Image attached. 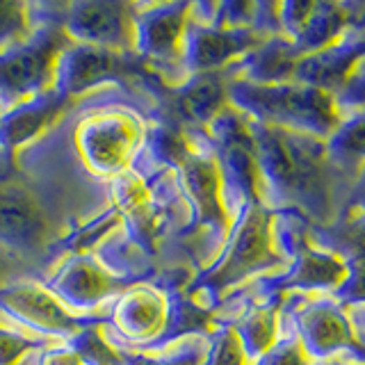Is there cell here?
Masks as SVG:
<instances>
[{"mask_svg": "<svg viewBox=\"0 0 365 365\" xmlns=\"http://www.w3.org/2000/svg\"><path fill=\"white\" fill-rule=\"evenodd\" d=\"M247 121L256 146L262 205L272 212H294L311 226L338 222L354 178L334 163L327 140Z\"/></svg>", "mask_w": 365, "mask_h": 365, "instance_id": "6da1fadb", "label": "cell"}, {"mask_svg": "<svg viewBox=\"0 0 365 365\" xmlns=\"http://www.w3.org/2000/svg\"><path fill=\"white\" fill-rule=\"evenodd\" d=\"M288 260L279 245L277 212L262 203H251L233 220L217 258L197 272L182 294L203 311L215 313L228 297L251 281L283 272Z\"/></svg>", "mask_w": 365, "mask_h": 365, "instance_id": "7a4b0ae2", "label": "cell"}, {"mask_svg": "<svg viewBox=\"0 0 365 365\" xmlns=\"http://www.w3.org/2000/svg\"><path fill=\"white\" fill-rule=\"evenodd\" d=\"M228 103L256 123L313 135L319 140H329L342 119L336 94L304 83L256 85L228 73Z\"/></svg>", "mask_w": 365, "mask_h": 365, "instance_id": "3957f363", "label": "cell"}, {"mask_svg": "<svg viewBox=\"0 0 365 365\" xmlns=\"http://www.w3.org/2000/svg\"><path fill=\"white\" fill-rule=\"evenodd\" d=\"M148 121L125 106L87 112L73 128V146L91 176L114 180L137 165L148 140Z\"/></svg>", "mask_w": 365, "mask_h": 365, "instance_id": "277c9868", "label": "cell"}, {"mask_svg": "<svg viewBox=\"0 0 365 365\" xmlns=\"http://www.w3.org/2000/svg\"><path fill=\"white\" fill-rule=\"evenodd\" d=\"M71 46L57 19L46 21L32 39L0 53V112L57 89L60 60Z\"/></svg>", "mask_w": 365, "mask_h": 365, "instance_id": "5b68a950", "label": "cell"}, {"mask_svg": "<svg viewBox=\"0 0 365 365\" xmlns=\"http://www.w3.org/2000/svg\"><path fill=\"white\" fill-rule=\"evenodd\" d=\"M224 185V203L231 222L251 203H262L260 171L249 121L233 106H228L208 128Z\"/></svg>", "mask_w": 365, "mask_h": 365, "instance_id": "8992f818", "label": "cell"}, {"mask_svg": "<svg viewBox=\"0 0 365 365\" xmlns=\"http://www.w3.org/2000/svg\"><path fill=\"white\" fill-rule=\"evenodd\" d=\"M0 315L57 342H73L87 329L108 322V315H85L68 308L48 285L37 279H16L3 285Z\"/></svg>", "mask_w": 365, "mask_h": 365, "instance_id": "52a82bcc", "label": "cell"}, {"mask_svg": "<svg viewBox=\"0 0 365 365\" xmlns=\"http://www.w3.org/2000/svg\"><path fill=\"white\" fill-rule=\"evenodd\" d=\"M178 292L153 281H137L108 308L112 334L128 347H160L171 342Z\"/></svg>", "mask_w": 365, "mask_h": 365, "instance_id": "ba28073f", "label": "cell"}, {"mask_svg": "<svg viewBox=\"0 0 365 365\" xmlns=\"http://www.w3.org/2000/svg\"><path fill=\"white\" fill-rule=\"evenodd\" d=\"M194 19V3H135V48L137 57L155 71L174 73V87L185 83L182 53L190 23Z\"/></svg>", "mask_w": 365, "mask_h": 365, "instance_id": "9c48e42d", "label": "cell"}, {"mask_svg": "<svg viewBox=\"0 0 365 365\" xmlns=\"http://www.w3.org/2000/svg\"><path fill=\"white\" fill-rule=\"evenodd\" d=\"M281 315L288 319L313 363L345 354L354 347L347 308L331 294H285Z\"/></svg>", "mask_w": 365, "mask_h": 365, "instance_id": "30bf717a", "label": "cell"}, {"mask_svg": "<svg viewBox=\"0 0 365 365\" xmlns=\"http://www.w3.org/2000/svg\"><path fill=\"white\" fill-rule=\"evenodd\" d=\"M137 281L140 279L125 277L123 272L106 265L98 254H89L62 256L43 283L73 311L85 315H108L110 304Z\"/></svg>", "mask_w": 365, "mask_h": 365, "instance_id": "8fae6325", "label": "cell"}, {"mask_svg": "<svg viewBox=\"0 0 365 365\" xmlns=\"http://www.w3.org/2000/svg\"><path fill=\"white\" fill-rule=\"evenodd\" d=\"M57 23L71 43L106 48L125 57H137L135 48V3L123 0H78L60 9Z\"/></svg>", "mask_w": 365, "mask_h": 365, "instance_id": "7c38bea8", "label": "cell"}, {"mask_svg": "<svg viewBox=\"0 0 365 365\" xmlns=\"http://www.w3.org/2000/svg\"><path fill=\"white\" fill-rule=\"evenodd\" d=\"M361 3H279L281 37H285L299 60L338 43L351 30L359 28Z\"/></svg>", "mask_w": 365, "mask_h": 365, "instance_id": "4fadbf2b", "label": "cell"}, {"mask_svg": "<svg viewBox=\"0 0 365 365\" xmlns=\"http://www.w3.org/2000/svg\"><path fill=\"white\" fill-rule=\"evenodd\" d=\"M53 240V217L39 194L21 180L0 178V247L23 258L41 254Z\"/></svg>", "mask_w": 365, "mask_h": 365, "instance_id": "5bb4252c", "label": "cell"}, {"mask_svg": "<svg viewBox=\"0 0 365 365\" xmlns=\"http://www.w3.org/2000/svg\"><path fill=\"white\" fill-rule=\"evenodd\" d=\"M267 39L272 37L251 28H222L194 14L182 53V76L187 80L192 76L224 73Z\"/></svg>", "mask_w": 365, "mask_h": 365, "instance_id": "9a60e30c", "label": "cell"}, {"mask_svg": "<svg viewBox=\"0 0 365 365\" xmlns=\"http://www.w3.org/2000/svg\"><path fill=\"white\" fill-rule=\"evenodd\" d=\"M315 245L338 254L349 269V279L334 294L347 306L351 302H365V203L347 205L338 222L331 226H308Z\"/></svg>", "mask_w": 365, "mask_h": 365, "instance_id": "2e32d148", "label": "cell"}, {"mask_svg": "<svg viewBox=\"0 0 365 365\" xmlns=\"http://www.w3.org/2000/svg\"><path fill=\"white\" fill-rule=\"evenodd\" d=\"M140 57H125L94 46L71 43L60 60L57 91L78 103L83 96L96 91L108 83H119L121 78L133 73V62Z\"/></svg>", "mask_w": 365, "mask_h": 365, "instance_id": "e0dca14e", "label": "cell"}, {"mask_svg": "<svg viewBox=\"0 0 365 365\" xmlns=\"http://www.w3.org/2000/svg\"><path fill=\"white\" fill-rule=\"evenodd\" d=\"M73 106L76 103L71 98L55 89L0 114V151L5 160L16 163L26 148L34 146L55 125H60Z\"/></svg>", "mask_w": 365, "mask_h": 365, "instance_id": "ac0fdd59", "label": "cell"}, {"mask_svg": "<svg viewBox=\"0 0 365 365\" xmlns=\"http://www.w3.org/2000/svg\"><path fill=\"white\" fill-rule=\"evenodd\" d=\"M361 60H365V32L351 30L338 43L297 60L290 83L313 85L338 96L354 78Z\"/></svg>", "mask_w": 365, "mask_h": 365, "instance_id": "d6986e66", "label": "cell"}, {"mask_svg": "<svg viewBox=\"0 0 365 365\" xmlns=\"http://www.w3.org/2000/svg\"><path fill=\"white\" fill-rule=\"evenodd\" d=\"M342 119L336 133L327 140L334 163L356 180L365 167V80L354 78L338 94Z\"/></svg>", "mask_w": 365, "mask_h": 365, "instance_id": "ffe728a7", "label": "cell"}, {"mask_svg": "<svg viewBox=\"0 0 365 365\" xmlns=\"http://www.w3.org/2000/svg\"><path fill=\"white\" fill-rule=\"evenodd\" d=\"M228 103V73L192 76L176 87V110L187 128H208Z\"/></svg>", "mask_w": 365, "mask_h": 365, "instance_id": "44dd1931", "label": "cell"}, {"mask_svg": "<svg viewBox=\"0 0 365 365\" xmlns=\"http://www.w3.org/2000/svg\"><path fill=\"white\" fill-rule=\"evenodd\" d=\"M121 365H201L208 349V334H190L160 347H128L112 334Z\"/></svg>", "mask_w": 365, "mask_h": 365, "instance_id": "7402d4cb", "label": "cell"}, {"mask_svg": "<svg viewBox=\"0 0 365 365\" xmlns=\"http://www.w3.org/2000/svg\"><path fill=\"white\" fill-rule=\"evenodd\" d=\"M43 7L28 0H0V53L32 39L46 21Z\"/></svg>", "mask_w": 365, "mask_h": 365, "instance_id": "603a6c76", "label": "cell"}, {"mask_svg": "<svg viewBox=\"0 0 365 365\" xmlns=\"http://www.w3.org/2000/svg\"><path fill=\"white\" fill-rule=\"evenodd\" d=\"M121 228H123V217L110 203L98 217L89 220L83 226H78L71 235H66L64 242L60 247L64 251V256H89V254H96V251L106 242H110V240L117 235Z\"/></svg>", "mask_w": 365, "mask_h": 365, "instance_id": "cb8c5ba5", "label": "cell"}, {"mask_svg": "<svg viewBox=\"0 0 365 365\" xmlns=\"http://www.w3.org/2000/svg\"><path fill=\"white\" fill-rule=\"evenodd\" d=\"M53 345H60V342L32 334L0 315V365H19L32 354H39Z\"/></svg>", "mask_w": 365, "mask_h": 365, "instance_id": "d4e9b609", "label": "cell"}, {"mask_svg": "<svg viewBox=\"0 0 365 365\" xmlns=\"http://www.w3.org/2000/svg\"><path fill=\"white\" fill-rule=\"evenodd\" d=\"M201 365H251L233 327L212 324L208 331V349Z\"/></svg>", "mask_w": 365, "mask_h": 365, "instance_id": "484cf974", "label": "cell"}, {"mask_svg": "<svg viewBox=\"0 0 365 365\" xmlns=\"http://www.w3.org/2000/svg\"><path fill=\"white\" fill-rule=\"evenodd\" d=\"M251 365H313V361L304 351L290 322L281 315V331L277 342Z\"/></svg>", "mask_w": 365, "mask_h": 365, "instance_id": "4316f807", "label": "cell"}, {"mask_svg": "<svg viewBox=\"0 0 365 365\" xmlns=\"http://www.w3.org/2000/svg\"><path fill=\"white\" fill-rule=\"evenodd\" d=\"M345 308H347V315L351 319V329H354V347L347 349L345 354L365 363V302H351Z\"/></svg>", "mask_w": 365, "mask_h": 365, "instance_id": "83f0119b", "label": "cell"}, {"mask_svg": "<svg viewBox=\"0 0 365 365\" xmlns=\"http://www.w3.org/2000/svg\"><path fill=\"white\" fill-rule=\"evenodd\" d=\"M39 365H89L71 342H60L39 354Z\"/></svg>", "mask_w": 365, "mask_h": 365, "instance_id": "f1b7e54d", "label": "cell"}, {"mask_svg": "<svg viewBox=\"0 0 365 365\" xmlns=\"http://www.w3.org/2000/svg\"><path fill=\"white\" fill-rule=\"evenodd\" d=\"M19 256L16 254H11L9 249L5 247H0V288L11 281H16V272H19Z\"/></svg>", "mask_w": 365, "mask_h": 365, "instance_id": "f546056e", "label": "cell"}, {"mask_svg": "<svg viewBox=\"0 0 365 365\" xmlns=\"http://www.w3.org/2000/svg\"><path fill=\"white\" fill-rule=\"evenodd\" d=\"M313 365H365L361 363L359 359L349 356V354H340V356H334V359H327V361H317Z\"/></svg>", "mask_w": 365, "mask_h": 365, "instance_id": "4dcf8cb0", "label": "cell"}, {"mask_svg": "<svg viewBox=\"0 0 365 365\" xmlns=\"http://www.w3.org/2000/svg\"><path fill=\"white\" fill-rule=\"evenodd\" d=\"M41 354V351H39ZM39 354H32V356H28L26 361H21L19 365H39Z\"/></svg>", "mask_w": 365, "mask_h": 365, "instance_id": "1f68e13d", "label": "cell"}, {"mask_svg": "<svg viewBox=\"0 0 365 365\" xmlns=\"http://www.w3.org/2000/svg\"><path fill=\"white\" fill-rule=\"evenodd\" d=\"M0 114H3V112H0Z\"/></svg>", "mask_w": 365, "mask_h": 365, "instance_id": "d6a6232c", "label": "cell"}]
</instances>
